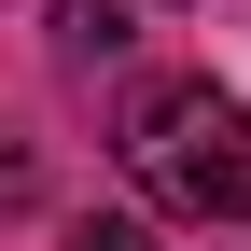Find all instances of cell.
I'll use <instances>...</instances> for the list:
<instances>
[{
    "label": "cell",
    "instance_id": "1",
    "mask_svg": "<svg viewBox=\"0 0 251 251\" xmlns=\"http://www.w3.org/2000/svg\"><path fill=\"white\" fill-rule=\"evenodd\" d=\"M126 168H140L153 209L181 224H251V112L224 84H153L126 112Z\"/></svg>",
    "mask_w": 251,
    "mask_h": 251
},
{
    "label": "cell",
    "instance_id": "2",
    "mask_svg": "<svg viewBox=\"0 0 251 251\" xmlns=\"http://www.w3.org/2000/svg\"><path fill=\"white\" fill-rule=\"evenodd\" d=\"M56 42H70V56H126V14H112V0H56Z\"/></svg>",
    "mask_w": 251,
    "mask_h": 251
},
{
    "label": "cell",
    "instance_id": "3",
    "mask_svg": "<svg viewBox=\"0 0 251 251\" xmlns=\"http://www.w3.org/2000/svg\"><path fill=\"white\" fill-rule=\"evenodd\" d=\"M42 196V168H28V140H0V209H28Z\"/></svg>",
    "mask_w": 251,
    "mask_h": 251
},
{
    "label": "cell",
    "instance_id": "4",
    "mask_svg": "<svg viewBox=\"0 0 251 251\" xmlns=\"http://www.w3.org/2000/svg\"><path fill=\"white\" fill-rule=\"evenodd\" d=\"M70 251H153L140 224H70Z\"/></svg>",
    "mask_w": 251,
    "mask_h": 251
}]
</instances>
